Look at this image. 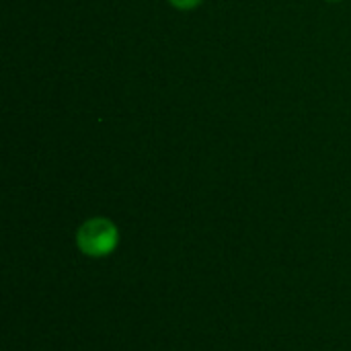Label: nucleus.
I'll return each mask as SVG.
<instances>
[{
	"label": "nucleus",
	"instance_id": "f257e3e1",
	"mask_svg": "<svg viewBox=\"0 0 351 351\" xmlns=\"http://www.w3.org/2000/svg\"><path fill=\"white\" fill-rule=\"evenodd\" d=\"M121 234L117 224L107 216H93L84 220L74 234V245L80 255L88 259H105L119 247Z\"/></svg>",
	"mask_w": 351,
	"mask_h": 351
},
{
	"label": "nucleus",
	"instance_id": "f03ea898",
	"mask_svg": "<svg viewBox=\"0 0 351 351\" xmlns=\"http://www.w3.org/2000/svg\"><path fill=\"white\" fill-rule=\"evenodd\" d=\"M171 6L179 8V10H191V8H197L204 0H169Z\"/></svg>",
	"mask_w": 351,
	"mask_h": 351
},
{
	"label": "nucleus",
	"instance_id": "7ed1b4c3",
	"mask_svg": "<svg viewBox=\"0 0 351 351\" xmlns=\"http://www.w3.org/2000/svg\"><path fill=\"white\" fill-rule=\"evenodd\" d=\"M329 2H337V0H329Z\"/></svg>",
	"mask_w": 351,
	"mask_h": 351
}]
</instances>
